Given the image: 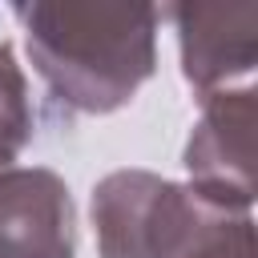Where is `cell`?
Returning a JSON list of instances; mask_svg holds the SVG:
<instances>
[{
	"label": "cell",
	"instance_id": "obj_1",
	"mask_svg": "<svg viewBox=\"0 0 258 258\" xmlns=\"http://www.w3.org/2000/svg\"><path fill=\"white\" fill-rule=\"evenodd\" d=\"M28 56L48 93L77 113H113L153 77V4H16Z\"/></svg>",
	"mask_w": 258,
	"mask_h": 258
},
{
	"label": "cell",
	"instance_id": "obj_2",
	"mask_svg": "<svg viewBox=\"0 0 258 258\" xmlns=\"http://www.w3.org/2000/svg\"><path fill=\"white\" fill-rule=\"evenodd\" d=\"M189 185L145 169H117L93 189V230L101 258H181L214 218Z\"/></svg>",
	"mask_w": 258,
	"mask_h": 258
},
{
	"label": "cell",
	"instance_id": "obj_3",
	"mask_svg": "<svg viewBox=\"0 0 258 258\" xmlns=\"http://www.w3.org/2000/svg\"><path fill=\"white\" fill-rule=\"evenodd\" d=\"M189 194L218 214H250L254 202V89L202 97V117L185 145Z\"/></svg>",
	"mask_w": 258,
	"mask_h": 258
},
{
	"label": "cell",
	"instance_id": "obj_4",
	"mask_svg": "<svg viewBox=\"0 0 258 258\" xmlns=\"http://www.w3.org/2000/svg\"><path fill=\"white\" fill-rule=\"evenodd\" d=\"M77 214L69 185L40 165L0 173V258H73Z\"/></svg>",
	"mask_w": 258,
	"mask_h": 258
},
{
	"label": "cell",
	"instance_id": "obj_5",
	"mask_svg": "<svg viewBox=\"0 0 258 258\" xmlns=\"http://www.w3.org/2000/svg\"><path fill=\"white\" fill-rule=\"evenodd\" d=\"M181 48V73L210 97L234 77H246L258 60V4H173L169 8Z\"/></svg>",
	"mask_w": 258,
	"mask_h": 258
},
{
	"label": "cell",
	"instance_id": "obj_6",
	"mask_svg": "<svg viewBox=\"0 0 258 258\" xmlns=\"http://www.w3.org/2000/svg\"><path fill=\"white\" fill-rule=\"evenodd\" d=\"M32 141V105H28V81L16 64L12 44H0V173L12 169V161Z\"/></svg>",
	"mask_w": 258,
	"mask_h": 258
},
{
	"label": "cell",
	"instance_id": "obj_7",
	"mask_svg": "<svg viewBox=\"0 0 258 258\" xmlns=\"http://www.w3.org/2000/svg\"><path fill=\"white\" fill-rule=\"evenodd\" d=\"M181 258H254L250 214H214Z\"/></svg>",
	"mask_w": 258,
	"mask_h": 258
}]
</instances>
